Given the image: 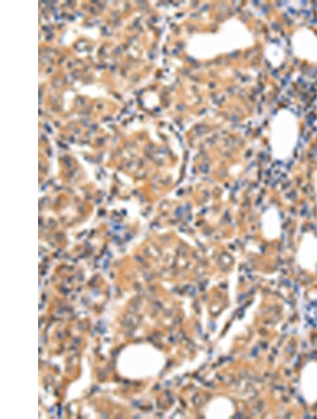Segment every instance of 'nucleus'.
I'll return each instance as SVG.
<instances>
[{"instance_id": "1", "label": "nucleus", "mask_w": 317, "mask_h": 419, "mask_svg": "<svg viewBox=\"0 0 317 419\" xmlns=\"http://www.w3.org/2000/svg\"><path fill=\"white\" fill-rule=\"evenodd\" d=\"M300 134L299 121L288 109H282L273 118L271 130V145L273 157L280 161L290 159Z\"/></svg>"}, {"instance_id": "2", "label": "nucleus", "mask_w": 317, "mask_h": 419, "mask_svg": "<svg viewBox=\"0 0 317 419\" xmlns=\"http://www.w3.org/2000/svg\"><path fill=\"white\" fill-rule=\"evenodd\" d=\"M294 56L311 64H317V34L308 27L296 29L290 37Z\"/></svg>"}, {"instance_id": "3", "label": "nucleus", "mask_w": 317, "mask_h": 419, "mask_svg": "<svg viewBox=\"0 0 317 419\" xmlns=\"http://www.w3.org/2000/svg\"><path fill=\"white\" fill-rule=\"evenodd\" d=\"M294 260L302 270L311 273L316 272L317 235L311 231L302 235L294 253Z\"/></svg>"}, {"instance_id": "4", "label": "nucleus", "mask_w": 317, "mask_h": 419, "mask_svg": "<svg viewBox=\"0 0 317 419\" xmlns=\"http://www.w3.org/2000/svg\"><path fill=\"white\" fill-rule=\"evenodd\" d=\"M299 388L302 397L309 403L317 401V362L305 365L300 377Z\"/></svg>"}, {"instance_id": "5", "label": "nucleus", "mask_w": 317, "mask_h": 419, "mask_svg": "<svg viewBox=\"0 0 317 419\" xmlns=\"http://www.w3.org/2000/svg\"><path fill=\"white\" fill-rule=\"evenodd\" d=\"M262 228L265 236L271 240L278 238L282 233V219L278 210L271 207L263 214Z\"/></svg>"}, {"instance_id": "6", "label": "nucleus", "mask_w": 317, "mask_h": 419, "mask_svg": "<svg viewBox=\"0 0 317 419\" xmlns=\"http://www.w3.org/2000/svg\"><path fill=\"white\" fill-rule=\"evenodd\" d=\"M312 186L314 193L315 202L317 210V169L314 170L311 176Z\"/></svg>"}, {"instance_id": "7", "label": "nucleus", "mask_w": 317, "mask_h": 419, "mask_svg": "<svg viewBox=\"0 0 317 419\" xmlns=\"http://www.w3.org/2000/svg\"><path fill=\"white\" fill-rule=\"evenodd\" d=\"M316 13H317V9H316Z\"/></svg>"}]
</instances>
